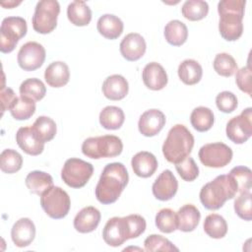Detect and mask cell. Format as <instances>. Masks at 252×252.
I'll return each instance as SVG.
<instances>
[{"label":"cell","mask_w":252,"mask_h":252,"mask_svg":"<svg viewBox=\"0 0 252 252\" xmlns=\"http://www.w3.org/2000/svg\"><path fill=\"white\" fill-rule=\"evenodd\" d=\"M213 66L215 71L222 77H231L237 71V63L235 59L225 52L216 55Z\"/></svg>","instance_id":"obj_39"},{"label":"cell","mask_w":252,"mask_h":252,"mask_svg":"<svg viewBox=\"0 0 252 252\" xmlns=\"http://www.w3.org/2000/svg\"><path fill=\"white\" fill-rule=\"evenodd\" d=\"M245 5V0H222L219 2V31L223 39L227 41H235L242 35V20L244 17Z\"/></svg>","instance_id":"obj_2"},{"label":"cell","mask_w":252,"mask_h":252,"mask_svg":"<svg viewBox=\"0 0 252 252\" xmlns=\"http://www.w3.org/2000/svg\"><path fill=\"white\" fill-rule=\"evenodd\" d=\"M165 115L158 109L153 108L145 111L139 119L138 128L142 135L153 137L158 135L165 125Z\"/></svg>","instance_id":"obj_15"},{"label":"cell","mask_w":252,"mask_h":252,"mask_svg":"<svg viewBox=\"0 0 252 252\" xmlns=\"http://www.w3.org/2000/svg\"><path fill=\"white\" fill-rule=\"evenodd\" d=\"M25 183L30 192L36 195H41L47 189L53 186V179L52 176L47 172L33 170L27 175Z\"/></svg>","instance_id":"obj_26"},{"label":"cell","mask_w":252,"mask_h":252,"mask_svg":"<svg viewBox=\"0 0 252 252\" xmlns=\"http://www.w3.org/2000/svg\"><path fill=\"white\" fill-rule=\"evenodd\" d=\"M190 122L193 128L198 132H206L214 125V113L209 107L198 106L191 112Z\"/></svg>","instance_id":"obj_32"},{"label":"cell","mask_w":252,"mask_h":252,"mask_svg":"<svg viewBox=\"0 0 252 252\" xmlns=\"http://www.w3.org/2000/svg\"><path fill=\"white\" fill-rule=\"evenodd\" d=\"M123 22L120 18L112 14H104L99 17L96 29L97 32L107 39H116L123 32Z\"/></svg>","instance_id":"obj_24"},{"label":"cell","mask_w":252,"mask_h":252,"mask_svg":"<svg viewBox=\"0 0 252 252\" xmlns=\"http://www.w3.org/2000/svg\"><path fill=\"white\" fill-rule=\"evenodd\" d=\"M131 165L137 176L148 178L156 172L158 168V159L152 153L142 151L132 158Z\"/></svg>","instance_id":"obj_21"},{"label":"cell","mask_w":252,"mask_h":252,"mask_svg":"<svg viewBox=\"0 0 252 252\" xmlns=\"http://www.w3.org/2000/svg\"><path fill=\"white\" fill-rule=\"evenodd\" d=\"M35 225L29 218H21L12 226L11 237L17 247H27L34 239Z\"/></svg>","instance_id":"obj_17"},{"label":"cell","mask_w":252,"mask_h":252,"mask_svg":"<svg viewBox=\"0 0 252 252\" xmlns=\"http://www.w3.org/2000/svg\"><path fill=\"white\" fill-rule=\"evenodd\" d=\"M99 211L93 207L88 206L83 208L74 219V227L80 233H89L94 231L100 221Z\"/></svg>","instance_id":"obj_20"},{"label":"cell","mask_w":252,"mask_h":252,"mask_svg":"<svg viewBox=\"0 0 252 252\" xmlns=\"http://www.w3.org/2000/svg\"><path fill=\"white\" fill-rule=\"evenodd\" d=\"M155 220L157 227L163 233H171L178 227L176 213L169 208L159 210Z\"/></svg>","instance_id":"obj_38"},{"label":"cell","mask_w":252,"mask_h":252,"mask_svg":"<svg viewBox=\"0 0 252 252\" xmlns=\"http://www.w3.org/2000/svg\"><path fill=\"white\" fill-rule=\"evenodd\" d=\"M194 137L183 124L174 125L162 145V154L171 163H178L187 158L193 149Z\"/></svg>","instance_id":"obj_4"},{"label":"cell","mask_w":252,"mask_h":252,"mask_svg":"<svg viewBox=\"0 0 252 252\" xmlns=\"http://www.w3.org/2000/svg\"><path fill=\"white\" fill-rule=\"evenodd\" d=\"M120 53L128 61H137L146 52L147 44L144 37L137 32L126 34L120 42Z\"/></svg>","instance_id":"obj_16"},{"label":"cell","mask_w":252,"mask_h":252,"mask_svg":"<svg viewBox=\"0 0 252 252\" xmlns=\"http://www.w3.org/2000/svg\"><path fill=\"white\" fill-rule=\"evenodd\" d=\"M40 205L48 217L60 220L68 215L71 201L65 190L58 186H51L40 195Z\"/></svg>","instance_id":"obj_6"},{"label":"cell","mask_w":252,"mask_h":252,"mask_svg":"<svg viewBox=\"0 0 252 252\" xmlns=\"http://www.w3.org/2000/svg\"><path fill=\"white\" fill-rule=\"evenodd\" d=\"M23 165L21 154L13 149H6L0 155V168L3 172L11 174L19 171Z\"/></svg>","instance_id":"obj_37"},{"label":"cell","mask_w":252,"mask_h":252,"mask_svg":"<svg viewBox=\"0 0 252 252\" xmlns=\"http://www.w3.org/2000/svg\"><path fill=\"white\" fill-rule=\"evenodd\" d=\"M228 174L235 180L238 187V193L251 191L252 172L249 167L242 165L235 166L229 171Z\"/></svg>","instance_id":"obj_40"},{"label":"cell","mask_w":252,"mask_h":252,"mask_svg":"<svg viewBox=\"0 0 252 252\" xmlns=\"http://www.w3.org/2000/svg\"><path fill=\"white\" fill-rule=\"evenodd\" d=\"M123 144L115 135H103L86 139L82 144V153L90 158H114L122 153Z\"/></svg>","instance_id":"obj_5"},{"label":"cell","mask_w":252,"mask_h":252,"mask_svg":"<svg viewBox=\"0 0 252 252\" xmlns=\"http://www.w3.org/2000/svg\"><path fill=\"white\" fill-rule=\"evenodd\" d=\"M209 12V5L203 0H187L183 3L181 13L189 21L195 22L203 20Z\"/></svg>","instance_id":"obj_34"},{"label":"cell","mask_w":252,"mask_h":252,"mask_svg":"<svg viewBox=\"0 0 252 252\" xmlns=\"http://www.w3.org/2000/svg\"><path fill=\"white\" fill-rule=\"evenodd\" d=\"M45 54V49L40 43L29 41L23 44L18 52V64L24 71H34L42 66Z\"/></svg>","instance_id":"obj_12"},{"label":"cell","mask_w":252,"mask_h":252,"mask_svg":"<svg viewBox=\"0 0 252 252\" xmlns=\"http://www.w3.org/2000/svg\"><path fill=\"white\" fill-rule=\"evenodd\" d=\"M238 193L235 180L229 174H220L206 183L199 194L202 205L211 211L220 209L223 204Z\"/></svg>","instance_id":"obj_3"},{"label":"cell","mask_w":252,"mask_h":252,"mask_svg":"<svg viewBox=\"0 0 252 252\" xmlns=\"http://www.w3.org/2000/svg\"><path fill=\"white\" fill-rule=\"evenodd\" d=\"M179 79L188 86L195 85L200 82L203 75V69L199 62L194 59H186L178 66Z\"/></svg>","instance_id":"obj_27"},{"label":"cell","mask_w":252,"mask_h":252,"mask_svg":"<svg viewBox=\"0 0 252 252\" xmlns=\"http://www.w3.org/2000/svg\"><path fill=\"white\" fill-rule=\"evenodd\" d=\"M234 211L236 215L247 221L252 219V202L251 191H245L239 193V196L234 201Z\"/></svg>","instance_id":"obj_42"},{"label":"cell","mask_w":252,"mask_h":252,"mask_svg":"<svg viewBox=\"0 0 252 252\" xmlns=\"http://www.w3.org/2000/svg\"><path fill=\"white\" fill-rule=\"evenodd\" d=\"M176 216L178 222L177 229L183 232L193 231L198 226L201 219L200 211L192 204L182 206L176 213Z\"/></svg>","instance_id":"obj_25"},{"label":"cell","mask_w":252,"mask_h":252,"mask_svg":"<svg viewBox=\"0 0 252 252\" xmlns=\"http://www.w3.org/2000/svg\"><path fill=\"white\" fill-rule=\"evenodd\" d=\"M0 97H1V110H2V114H3L7 109L10 110V108L12 107V105L14 104V102L18 96H16V94L12 89L6 88L5 86H3L1 88Z\"/></svg>","instance_id":"obj_47"},{"label":"cell","mask_w":252,"mask_h":252,"mask_svg":"<svg viewBox=\"0 0 252 252\" xmlns=\"http://www.w3.org/2000/svg\"><path fill=\"white\" fill-rule=\"evenodd\" d=\"M39 141L46 143L51 141L57 132L55 121L48 116H39L31 126Z\"/></svg>","instance_id":"obj_31"},{"label":"cell","mask_w":252,"mask_h":252,"mask_svg":"<svg viewBox=\"0 0 252 252\" xmlns=\"http://www.w3.org/2000/svg\"><path fill=\"white\" fill-rule=\"evenodd\" d=\"M94 173V166L81 158L67 159L61 170V178L66 185L72 188L84 187Z\"/></svg>","instance_id":"obj_9"},{"label":"cell","mask_w":252,"mask_h":252,"mask_svg":"<svg viewBox=\"0 0 252 252\" xmlns=\"http://www.w3.org/2000/svg\"><path fill=\"white\" fill-rule=\"evenodd\" d=\"M235 83L240 91L246 93L249 96L252 95L251 86V69L250 66H245L236 71Z\"/></svg>","instance_id":"obj_46"},{"label":"cell","mask_w":252,"mask_h":252,"mask_svg":"<svg viewBox=\"0 0 252 252\" xmlns=\"http://www.w3.org/2000/svg\"><path fill=\"white\" fill-rule=\"evenodd\" d=\"M68 20L77 27L88 26L92 20V11L84 1H73L67 8Z\"/></svg>","instance_id":"obj_28"},{"label":"cell","mask_w":252,"mask_h":252,"mask_svg":"<svg viewBox=\"0 0 252 252\" xmlns=\"http://www.w3.org/2000/svg\"><path fill=\"white\" fill-rule=\"evenodd\" d=\"M144 246L146 251H178L179 249L172 244L170 240L159 235V234H151L145 241Z\"/></svg>","instance_id":"obj_41"},{"label":"cell","mask_w":252,"mask_h":252,"mask_svg":"<svg viewBox=\"0 0 252 252\" xmlns=\"http://www.w3.org/2000/svg\"><path fill=\"white\" fill-rule=\"evenodd\" d=\"M178 189V181L169 169L163 170L155 180L152 191L154 196L159 201L172 199Z\"/></svg>","instance_id":"obj_14"},{"label":"cell","mask_w":252,"mask_h":252,"mask_svg":"<svg viewBox=\"0 0 252 252\" xmlns=\"http://www.w3.org/2000/svg\"><path fill=\"white\" fill-rule=\"evenodd\" d=\"M70 79L69 67L65 62L54 61L50 63L44 71V80L49 87H64Z\"/></svg>","instance_id":"obj_23"},{"label":"cell","mask_w":252,"mask_h":252,"mask_svg":"<svg viewBox=\"0 0 252 252\" xmlns=\"http://www.w3.org/2000/svg\"><path fill=\"white\" fill-rule=\"evenodd\" d=\"M102 93L110 100H120L128 94L129 85L121 75H111L102 83Z\"/></svg>","instance_id":"obj_22"},{"label":"cell","mask_w":252,"mask_h":252,"mask_svg":"<svg viewBox=\"0 0 252 252\" xmlns=\"http://www.w3.org/2000/svg\"><path fill=\"white\" fill-rule=\"evenodd\" d=\"M10 112L16 120H27L35 112V101L30 97L20 95L10 108Z\"/></svg>","instance_id":"obj_35"},{"label":"cell","mask_w":252,"mask_h":252,"mask_svg":"<svg viewBox=\"0 0 252 252\" xmlns=\"http://www.w3.org/2000/svg\"><path fill=\"white\" fill-rule=\"evenodd\" d=\"M129 175L121 162H111L104 166L95 186L94 194L97 201L103 205L116 202L128 184Z\"/></svg>","instance_id":"obj_1"},{"label":"cell","mask_w":252,"mask_h":252,"mask_svg":"<svg viewBox=\"0 0 252 252\" xmlns=\"http://www.w3.org/2000/svg\"><path fill=\"white\" fill-rule=\"evenodd\" d=\"M199 158L207 167L220 168L227 165L232 159V150L227 145L217 142L202 146L199 150Z\"/></svg>","instance_id":"obj_10"},{"label":"cell","mask_w":252,"mask_h":252,"mask_svg":"<svg viewBox=\"0 0 252 252\" xmlns=\"http://www.w3.org/2000/svg\"><path fill=\"white\" fill-rule=\"evenodd\" d=\"M164 37L173 46H180L185 43L188 37V29L179 20L169 21L164 27Z\"/></svg>","instance_id":"obj_29"},{"label":"cell","mask_w":252,"mask_h":252,"mask_svg":"<svg viewBox=\"0 0 252 252\" xmlns=\"http://www.w3.org/2000/svg\"><path fill=\"white\" fill-rule=\"evenodd\" d=\"M19 4H21V2H15V1H8V3H6V2H1V5H2L3 7H7L8 9H11V8H13L14 6H17V5H19Z\"/></svg>","instance_id":"obj_48"},{"label":"cell","mask_w":252,"mask_h":252,"mask_svg":"<svg viewBox=\"0 0 252 252\" xmlns=\"http://www.w3.org/2000/svg\"><path fill=\"white\" fill-rule=\"evenodd\" d=\"M142 79L145 86L153 91L162 90L168 81L164 68L158 62H150L144 67Z\"/></svg>","instance_id":"obj_18"},{"label":"cell","mask_w":252,"mask_h":252,"mask_svg":"<svg viewBox=\"0 0 252 252\" xmlns=\"http://www.w3.org/2000/svg\"><path fill=\"white\" fill-rule=\"evenodd\" d=\"M225 133L234 144L245 143L252 135V108L247 107L239 115L232 117L226 124Z\"/></svg>","instance_id":"obj_11"},{"label":"cell","mask_w":252,"mask_h":252,"mask_svg":"<svg viewBox=\"0 0 252 252\" xmlns=\"http://www.w3.org/2000/svg\"><path fill=\"white\" fill-rule=\"evenodd\" d=\"M98 118L100 125L104 129L117 130L123 125L125 114L120 107L108 105L100 111Z\"/></svg>","instance_id":"obj_30"},{"label":"cell","mask_w":252,"mask_h":252,"mask_svg":"<svg viewBox=\"0 0 252 252\" xmlns=\"http://www.w3.org/2000/svg\"><path fill=\"white\" fill-rule=\"evenodd\" d=\"M204 231L208 236L220 239L225 236L227 232V223L223 217L218 214H210L204 220Z\"/></svg>","instance_id":"obj_33"},{"label":"cell","mask_w":252,"mask_h":252,"mask_svg":"<svg viewBox=\"0 0 252 252\" xmlns=\"http://www.w3.org/2000/svg\"><path fill=\"white\" fill-rule=\"evenodd\" d=\"M175 168L180 177L187 182L194 181L199 175V167L193 158L189 156L180 162L176 163Z\"/></svg>","instance_id":"obj_43"},{"label":"cell","mask_w":252,"mask_h":252,"mask_svg":"<svg viewBox=\"0 0 252 252\" xmlns=\"http://www.w3.org/2000/svg\"><path fill=\"white\" fill-rule=\"evenodd\" d=\"M60 5L55 0H41L37 2L32 19V29L41 34L53 32L57 26Z\"/></svg>","instance_id":"obj_7"},{"label":"cell","mask_w":252,"mask_h":252,"mask_svg":"<svg viewBox=\"0 0 252 252\" xmlns=\"http://www.w3.org/2000/svg\"><path fill=\"white\" fill-rule=\"evenodd\" d=\"M20 94L30 97L34 101L42 99L46 94V88L44 84L36 78H30L25 80L20 85Z\"/></svg>","instance_id":"obj_36"},{"label":"cell","mask_w":252,"mask_h":252,"mask_svg":"<svg viewBox=\"0 0 252 252\" xmlns=\"http://www.w3.org/2000/svg\"><path fill=\"white\" fill-rule=\"evenodd\" d=\"M102 238L107 245L112 247H118L130 239L125 217L109 219L103 227Z\"/></svg>","instance_id":"obj_13"},{"label":"cell","mask_w":252,"mask_h":252,"mask_svg":"<svg viewBox=\"0 0 252 252\" xmlns=\"http://www.w3.org/2000/svg\"><path fill=\"white\" fill-rule=\"evenodd\" d=\"M18 146L30 156H38L43 152L44 143L39 141L31 126L21 127L16 134Z\"/></svg>","instance_id":"obj_19"},{"label":"cell","mask_w":252,"mask_h":252,"mask_svg":"<svg viewBox=\"0 0 252 252\" xmlns=\"http://www.w3.org/2000/svg\"><path fill=\"white\" fill-rule=\"evenodd\" d=\"M128 231H129V238H137L146 230V220L140 215H129L125 217Z\"/></svg>","instance_id":"obj_45"},{"label":"cell","mask_w":252,"mask_h":252,"mask_svg":"<svg viewBox=\"0 0 252 252\" xmlns=\"http://www.w3.org/2000/svg\"><path fill=\"white\" fill-rule=\"evenodd\" d=\"M216 104L220 111L224 113H230L236 109L238 101L236 95L233 93L223 91L217 95Z\"/></svg>","instance_id":"obj_44"},{"label":"cell","mask_w":252,"mask_h":252,"mask_svg":"<svg viewBox=\"0 0 252 252\" xmlns=\"http://www.w3.org/2000/svg\"><path fill=\"white\" fill-rule=\"evenodd\" d=\"M28 32L27 22L22 17H7L0 27V51L2 53L12 52L18 41Z\"/></svg>","instance_id":"obj_8"}]
</instances>
